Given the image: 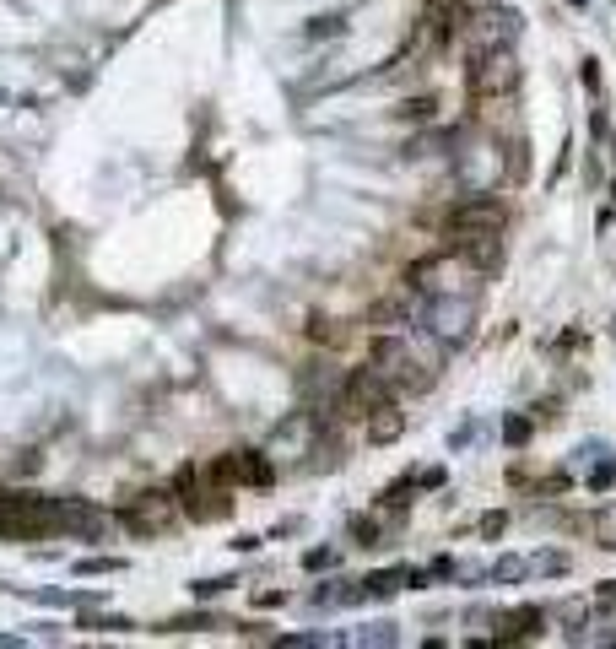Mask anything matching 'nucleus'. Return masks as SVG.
Instances as JSON below:
<instances>
[{
	"label": "nucleus",
	"instance_id": "nucleus-21",
	"mask_svg": "<svg viewBox=\"0 0 616 649\" xmlns=\"http://www.w3.org/2000/svg\"><path fill=\"white\" fill-rule=\"evenodd\" d=\"M530 568H525V558H498V563H487V579L492 585H519Z\"/></svg>",
	"mask_w": 616,
	"mask_h": 649
},
{
	"label": "nucleus",
	"instance_id": "nucleus-43",
	"mask_svg": "<svg viewBox=\"0 0 616 649\" xmlns=\"http://www.w3.org/2000/svg\"><path fill=\"white\" fill-rule=\"evenodd\" d=\"M611 201H616V184H611Z\"/></svg>",
	"mask_w": 616,
	"mask_h": 649
},
{
	"label": "nucleus",
	"instance_id": "nucleus-35",
	"mask_svg": "<svg viewBox=\"0 0 616 649\" xmlns=\"http://www.w3.org/2000/svg\"><path fill=\"white\" fill-rule=\"evenodd\" d=\"M38 466H44V455H33V449H28V455H22V460H17V466H11V471H17V476H33Z\"/></svg>",
	"mask_w": 616,
	"mask_h": 649
},
{
	"label": "nucleus",
	"instance_id": "nucleus-5",
	"mask_svg": "<svg viewBox=\"0 0 616 649\" xmlns=\"http://www.w3.org/2000/svg\"><path fill=\"white\" fill-rule=\"evenodd\" d=\"M173 498H179V514H190V520H222L233 503H227V487L211 482V471L206 466H184L179 471V482H173Z\"/></svg>",
	"mask_w": 616,
	"mask_h": 649
},
{
	"label": "nucleus",
	"instance_id": "nucleus-11",
	"mask_svg": "<svg viewBox=\"0 0 616 649\" xmlns=\"http://www.w3.org/2000/svg\"><path fill=\"white\" fill-rule=\"evenodd\" d=\"M471 38V49H487V44H514L519 38V11L514 6H481L471 22H465V33Z\"/></svg>",
	"mask_w": 616,
	"mask_h": 649
},
{
	"label": "nucleus",
	"instance_id": "nucleus-6",
	"mask_svg": "<svg viewBox=\"0 0 616 649\" xmlns=\"http://www.w3.org/2000/svg\"><path fill=\"white\" fill-rule=\"evenodd\" d=\"M114 520L125 525L130 536H141V541L168 536L173 525H179V498H173V493H141V498H130Z\"/></svg>",
	"mask_w": 616,
	"mask_h": 649
},
{
	"label": "nucleus",
	"instance_id": "nucleus-16",
	"mask_svg": "<svg viewBox=\"0 0 616 649\" xmlns=\"http://www.w3.org/2000/svg\"><path fill=\"white\" fill-rule=\"evenodd\" d=\"M406 590V568H384V574H368L357 579V606L363 601H390V595Z\"/></svg>",
	"mask_w": 616,
	"mask_h": 649
},
{
	"label": "nucleus",
	"instance_id": "nucleus-19",
	"mask_svg": "<svg viewBox=\"0 0 616 649\" xmlns=\"http://www.w3.org/2000/svg\"><path fill=\"white\" fill-rule=\"evenodd\" d=\"M411 498H417V476H400V482H390L379 493V509H406Z\"/></svg>",
	"mask_w": 616,
	"mask_h": 649
},
{
	"label": "nucleus",
	"instance_id": "nucleus-27",
	"mask_svg": "<svg viewBox=\"0 0 616 649\" xmlns=\"http://www.w3.org/2000/svg\"><path fill=\"white\" fill-rule=\"evenodd\" d=\"M589 531L600 536V547H611V552H616V509H600L595 520H589Z\"/></svg>",
	"mask_w": 616,
	"mask_h": 649
},
{
	"label": "nucleus",
	"instance_id": "nucleus-39",
	"mask_svg": "<svg viewBox=\"0 0 616 649\" xmlns=\"http://www.w3.org/2000/svg\"><path fill=\"white\" fill-rule=\"evenodd\" d=\"M584 639H595V644H616V628H600V633H584Z\"/></svg>",
	"mask_w": 616,
	"mask_h": 649
},
{
	"label": "nucleus",
	"instance_id": "nucleus-4",
	"mask_svg": "<svg viewBox=\"0 0 616 649\" xmlns=\"http://www.w3.org/2000/svg\"><path fill=\"white\" fill-rule=\"evenodd\" d=\"M417 325L427 336L438 341V347H454V341L471 336L476 325V298H454V293H433V298H417Z\"/></svg>",
	"mask_w": 616,
	"mask_h": 649
},
{
	"label": "nucleus",
	"instance_id": "nucleus-2",
	"mask_svg": "<svg viewBox=\"0 0 616 649\" xmlns=\"http://www.w3.org/2000/svg\"><path fill=\"white\" fill-rule=\"evenodd\" d=\"M519 55L514 44H487V49H471V65H465V87H471L476 103H503L519 92Z\"/></svg>",
	"mask_w": 616,
	"mask_h": 649
},
{
	"label": "nucleus",
	"instance_id": "nucleus-38",
	"mask_svg": "<svg viewBox=\"0 0 616 649\" xmlns=\"http://www.w3.org/2000/svg\"><path fill=\"white\" fill-rule=\"evenodd\" d=\"M417 487H444V466H433V471H422V476H417Z\"/></svg>",
	"mask_w": 616,
	"mask_h": 649
},
{
	"label": "nucleus",
	"instance_id": "nucleus-10",
	"mask_svg": "<svg viewBox=\"0 0 616 649\" xmlns=\"http://www.w3.org/2000/svg\"><path fill=\"white\" fill-rule=\"evenodd\" d=\"M114 514L109 509H98V503H87V498H55V531L65 536H76V541H109L114 531Z\"/></svg>",
	"mask_w": 616,
	"mask_h": 649
},
{
	"label": "nucleus",
	"instance_id": "nucleus-44",
	"mask_svg": "<svg viewBox=\"0 0 616 649\" xmlns=\"http://www.w3.org/2000/svg\"><path fill=\"white\" fill-rule=\"evenodd\" d=\"M611 336H616V320H611Z\"/></svg>",
	"mask_w": 616,
	"mask_h": 649
},
{
	"label": "nucleus",
	"instance_id": "nucleus-29",
	"mask_svg": "<svg viewBox=\"0 0 616 649\" xmlns=\"http://www.w3.org/2000/svg\"><path fill=\"white\" fill-rule=\"evenodd\" d=\"M611 482H616V460L606 455V460H595V471H589V487H595V493H606Z\"/></svg>",
	"mask_w": 616,
	"mask_h": 649
},
{
	"label": "nucleus",
	"instance_id": "nucleus-8",
	"mask_svg": "<svg viewBox=\"0 0 616 649\" xmlns=\"http://www.w3.org/2000/svg\"><path fill=\"white\" fill-rule=\"evenodd\" d=\"M206 471H211V482H217V487H233V482L271 487L276 482V455H265V449H233V455H217Z\"/></svg>",
	"mask_w": 616,
	"mask_h": 649
},
{
	"label": "nucleus",
	"instance_id": "nucleus-17",
	"mask_svg": "<svg viewBox=\"0 0 616 649\" xmlns=\"http://www.w3.org/2000/svg\"><path fill=\"white\" fill-rule=\"evenodd\" d=\"M308 606H357V579H330V585H319L314 595H308Z\"/></svg>",
	"mask_w": 616,
	"mask_h": 649
},
{
	"label": "nucleus",
	"instance_id": "nucleus-28",
	"mask_svg": "<svg viewBox=\"0 0 616 649\" xmlns=\"http://www.w3.org/2000/svg\"><path fill=\"white\" fill-rule=\"evenodd\" d=\"M233 585H238V579H195L190 595H195V601H211V595H222V590H233Z\"/></svg>",
	"mask_w": 616,
	"mask_h": 649
},
{
	"label": "nucleus",
	"instance_id": "nucleus-7",
	"mask_svg": "<svg viewBox=\"0 0 616 649\" xmlns=\"http://www.w3.org/2000/svg\"><path fill=\"white\" fill-rule=\"evenodd\" d=\"M384 401H395V384L379 374V368H352V374L341 379V390H336V412L341 417H368L373 406H384Z\"/></svg>",
	"mask_w": 616,
	"mask_h": 649
},
{
	"label": "nucleus",
	"instance_id": "nucleus-9",
	"mask_svg": "<svg viewBox=\"0 0 616 649\" xmlns=\"http://www.w3.org/2000/svg\"><path fill=\"white\" fill-rule=\"evenodd\" d=\"M503 222H508V206L498 201V195L476 190V195H465V201L449 206L444 238H449V233H503Z\"/></svg>",
	"mask_w": 616,
	"mask_h": 649
},
{
	"label": "nucleus",
	"instance_id": "nucleus-31",
	"mask_svg": "<svg viewBox=\"0 0 616 649\" xmlns=\"http://www.w3.org/2000/svg\"><path fill=\"white\" fill-rule=\"evenodd\" d=\"M87 628H109V633H130L136 622L130 617H119V612H109V617H87Z\"/></svg>",
	"mask_w": 616,
	"mask_h": 649
},
{
	"label": "nucleus",
	"instance_id": "nucleus-36",
	"mask_svg": "<svg viewBox=\"0 0 616 649\" xmlns=\"http://www.w3.org/2000/svg\"><path fill=\"white\" fill-rule=\"evenodd\" d=\"M465 622H471V628H481V622H498V612H492V606H471V612H465Z\"/></svg>",
	"mask_w": 616,
	"mask_h": 649
},
{
	"label": "nucleus",
	"instance_id": "nucleus-32",
	"mask_svg": "<svg viewBox=\"0 0 616 649\" xmlns=\"http://www.w3.org/2000/svg\"><path fill=\"white\" fill-rule=\"evenodd\" d=\"M557 617H562V622H589V606H584V601H562Z\"/></svg>",
	"mask_w": 616,
	"mask_h": 649
},
{
	"label": "nucleus",
	"instance_id": "nucleus-42",
	"mask_svg": "<svg viewBox=\"0 0 616 649\" xmlns=\"http://www.w3.org/2000/svg\"><path fill=\"white\" fill-rule=\"evenodd\" d=\"M573 6H589V0H573Z\"/></svg>",
	"mask_w": 616,
	"mask_h": 649
},
{
	"label": "nucleus",
	"instance_id": "nucleus-12",
	"mask_svg": "<svg viewBox=\"0 0 616 649\" xmlns=\"http://www.w3.org/2000/svg\"><path fill=\"white\" fill-rule=\"evenodd\" d=\"M454 266H460V255H454V249H444V255H427V260H417V266L406 271L411 293H417V298L454 293Z\"/></svg>",
	"mask_w": 616,
	"mask_h": 649
},
{
	"label": "nucleus",
	"instance_id": "nucleus-25",
	"mask_svg": "<svg viewBox=\"0 0 616 649\" xmlns=\"http://www.w3.org/2000/svg\"><path fill=\"white\" fill-rule=\"evenodd\" d=\"M163 628L168 633H200V628H222V622L211 617V612H190V617H168Z\"/></svg>",
	"mask_w": 616,
	"mask_h": 649
},
{
	"label": "nucleus",
	"instance_id": "nucleus-22",
	"mask_svg": "<svg viewBox=\"0 0 616 649\" xmlns=\"http://www.w3.org/2000/svg\"><path fill=\"white\" fill-rule=\"evenodd\" d=\"M530 574H546V579H557V574H568V552H535V558H525Z\"/></svg>",
	"mask_w": 616,
	"mask_h": 649
},
{
	"label": "nucleus",
	"instance_id": "nucleus-41",
	"mask_svg": "<svg viewBox=\"0 0 616 649\" xmlns=\"http://www.w3.org/2000/svg\"><path fill=\"white\" fill-rule=\"evenodd\" d=\"M22 639H11V633H0V649H17Z\"/></svg>",
	"mask_w": 616,
	"mask_h": 649
},
{
	"label": "nucleus",
	"instance_id": "nucleus-18",
	"mask_svg": "<svg viewBox=\"0 0 616 649\" xmlns=\"http://www.w3.org/2000/svg\"><path fill=\"white\" fill-rule=\"evenodd\" d=\"M395 119H406V125H433V119H438V103L422 92V98H406V103H400Z\"/></svg>",
	"mask_w": 616,
	"mask_h": 649
},
{
	"label": "nucleus",
	"instance_id": "nucleus-20",
	"mask_svg": "<svg viewBox=\"0 0 616 649\" xmlns=\"http://www.w3.org/2000/svg\"><path fill=\"white\" fill-rule=\"evenodd\" d=\"M346 531H352L357 547H384V531H379V520H373V514H352V525H346Z\"/></svg>",
	"mask_w": 616,
	"mask_h": 649
},
{
	"label": "nucleus",
	"instance_id": "nucleus-13",
	"mask_svg": "<svg viewBox=\"0 0 616 649\" xmlns=\"http://www.w3.org/2000/svg\"><path fill=\"white\" fill-rule=\"evenodd\" d=\"M449 249L465 260L471 271H498L503 266V238L498 233H449Z\"/></svg>",
	"mask_w": 616,
	"mask_h": 649
},
{
	"label": "nucleus",
	"instance_id": "nucleus-34",
	"mask_svg": "<svg viewBox=\"0 0 616 649\" xmlns=\"http://www.w3.org/2000/svg\"><path fill=\"white\" fill-rule=\"evenodd\" d=\"M579 82H584L589 92H600V60H584V65H579Z\"/></svg>",
	"mask_w": 616,
	"mask_h": 649
},
{
	"label": "nucleus",
	"instance_id": "nucleus-23",
	"mask_svg": "<svg viewBox=\"0 0 616 649\" xmlns=\"http://www.w3.org/2000/svg\"><path fill=\"white\" fill-rule=\"evenodd\" d=\"M352 639H357V644H400V628H395L390 617H384V622H368V628H357Z\"/></svg>",
	"mask_w": 616,
	"mask_h": 649
},
{
	"label": "nucleus",
	"instance_id": "nucleus-40",
	"mask_svg": "<svg viewBox=\"0 0 616 649\" xmlns=\"http://www.w3.org/2000/svg\"><path fill=\"white\" fill-rule=\"evenodd\" d=\"M600 601H606V606H616V579H606V585H600Z\"/></svg>",
	"mask_w": 616,
	"mask_h": 649
},
{
	"label": "nucleus",
	"instance_id": "nucleus-1",
	"mask_svg": "<svg viewBox=\"0 0 616 649\" xmlns=\"http://www.w3.org/2000/svg\"><path fill=\"white\" fill-rule=\"evenodd\" d=\"M368 363L379 368L390 384H406V390H427L438 379V352L422 357L411 336H373L368 341Z\"/></svg>",
	"mask_w": 616,
	"mask_h": 649
},
{
	"label": "nucleus",
	"instance_id": "nucleus-24",
	"mask_svg": "<svg viewBox=\"0 0 616 649\" xmlns=\"http://www.w3.org/2000/svg\"><path fill=\"white\" fill-rule=\"evenodd\" d=\"M535 433V417H503V444L508 449H525Z\"/></svg>",
	"mask_w": 616,
	"mask_h": 649
},
{
	"label": "nucleus",
	"instance_id": "nucleus-3",
	"mask_svg": "<svg viewBox=\"0 0 616 649\" xmlns=\"http://www.w3.org/2000/svg\"><path fill=\"white\" fill-rule=\"evenodd\" d=\"M55 536V498L44 493H0V541Z\"/></svg>",
	"mask_w": 616,
	"mask_h": 649
},
{
	"label": "nucleus",
	"instance_id": "nucleus-14",
	"mask_svg": "<svg viewBox=\"0 0 616 649\" xmlns=\"http://www.w3.org/2000/svg\"><path fill=\"white\" fill-rule=\"evenodd\" d=\"M546 617H552V612H546V606H514V612H508V617H498V639H503V644L535 639V633L546 628Z\"/></svg>",
	"mask_w": 616,
	"mask_h": 649
},
{
	"label": "nucleus",
	"instance_id": "nucleus-26",
	"mask_svg": "<svg viewBox=\"0 0 616 649\" xmlns=\"http://www.w3.org/2000/svg\"><path fill=\"white\" fill-rule=\"evenodd\" d=\"M336 563H341V552H336V547H314V552H303V568H308V574H330Z\"/></svg>",
	"mask_w": 616,
	"mask_h": 649
},
{
	"label": "nucleus",
	"instance_id": "nucleus-30",
	"mask_svg": "<svg viewBox=\"0 0 616 649\" xmlns=\"http://www.w3.org/2000/svg\"><path fill=\"white\" fill-rule=\"evenodd\" d=\"M119 568H125V558H82L76 574H119Z\"/></svg>",
	"mask_w": 616,
	"mask_h": 649
},
{
	"label": "nucleus",
	"instance_id": "nucleus-37",
	"mask_svg": "<svg viewBox=\"0 0 616 649\" xmlns=\"http://www.w3.org/2000/svg\"><path fill=\"white\" fill-rule=\"evenodd\" d=\"M308 33H314V38H319V33H341V17H319Z\"/></svg>",
	"mask_w": 616,
	"mask_h": 649
},
{
	"label": "nucleus",
	"instance_id": "nucleus-33",
	"mask_svg": "<svg viewBox=\"0 0 616 649\" xmlns=\"http://www.w3.org/2000/svg\"><path fill=\"white\" fill-rule=\"evenodd\" d=\"M503 525H508V514H503V509L481 514V536H503Z\"/></svg>",
	"mask_w": 616,
	"mask_h": 649
},
{
	"label": "nucleus",
	"instance_id": "nucleus-15",
	"mask_svg": "<svg viewBox=\"0 0 616 649\" xmlns=\"http://www.w3.org/2000/svg\"><path fill=\"white\" fill-rule=\"evenodd\" d=\"M363 422H368V444H395L400 433H406V412H400L395 401L373 406V412H368Z\"/></svg>",
	"mask_w": 616,
	"mask_h": 649
}]
</instances>
